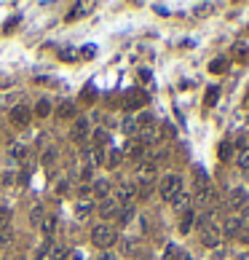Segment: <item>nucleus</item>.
<instances>
[{
    "label": "nucleus",
    "mask_w": 249,
    "mask_h": 260,
    "mask_svg": "<svg viewBox=\"0 0 249 260\" xmlns=\"http://www.w3.org/2000/svg\"><path fill=\"white\" fill-rule=\"evenodd\" d=\"M158 191H161V196H163V201H174L177 196L182 193V177L177 175V172H169V175H163Z\"/></svg>",
    "instance_id": "1"
},
{
    "label": "nucleus",
    "mask_w": 249,
    "mask_h": 260,
    "mask_svg": "<svg viewBox=\"0 0 249 260\" xmlns=\"http://www.w3.org/2000/svg\"><path fill=\"white\" fill-rule=\"evenodd\" d=\"M115 239H118V233H115V228H110L107 223L97 225L94 231H91V241H94L99 249H110L115 244Z\"/></svg>",
    "instance_id": "2"
},
{
    "label": "nucleus",
    "mask_w": 249,
    "mask_h": 260,
    "mask_svg": "<svg viewBox=\"0 0 249 260\" xmlns=\"http://www.w3.org/2000/svg\"><path fill=\"white\" fill-rule=\"evenodd\" d=\"M220 236H222V231H220V225L214 223V217H212V215L204 217V228H201V241H204L209 249H217V244H220Z\"/></svg>",
    "instance_id": "3"
},
{
    "label": "nucleus",
    "mask_w": 249,
    "mask_h": 260,
    "mask_svg": "<svg viewBox=\"0 0 249 260\" xmlns=\"http://www.w3.org/2000/svg\"><path fill=\"white\" fill-rule=\"evenodd\" d=\"M99 215H102L105 220L118 217V215H121V201H118V199H113V196L102 199V201H99Z\"/></svg>",
    "instance_id": "4"
},
{
    "label": "nucleus",
    "mask_w": 249,
    "mask_h": 260,
    "mask_svg": "<svg viewBox=\"0 0 249 260\" xmlns=\"http://www.w3.org/2000/svg\"><path fill=\"white\" fill-rule=\"evenodd\" d=\"M225 207H230V209H244V207H246V191H244V188H241V185L230 188L228 199H225Z\"/></svg>",
    "instance_id": "5"
},
{
    "label": "nucleus",
    "mask_w": 249,
    "mask_h": 260,
    "mask_svg": "<svg viewBox=\"0 0 249 260\" xmlns=\"http://www.w3.org/2000/svg\"><path fill=\"white\" fill-rule=\"evenodd\" d=\"M30 118H33L30 107H25V105L11 107V123L17 126V129H25V126H30Z\"/></svg>",
    "instance_id": "6"
},
{
    "label": "nucleus",
    "mask_w": 249,
    "mask_h": 260,
    "mask_svg": "<svg viewBox=\"0 0 249 260\" xmlns=\"http://www.w3.org/2000/svg\"><path fill=\"white\" fill-rule=\"evenodd\" d=\"M214 201H217V191H214V188H206V191L196 193V207H214Z\"/></svg>",
    "instance_id": "7"
},
{
    "label": "nucleus",
    "mask_w": 249,
    "mask_h": 260,
    "mask_svg": "<svg viewBox=\"0 0 249 260\" xmlns=\"http://www.w3.org/2000/svg\"><path fill=\"white\" fill-rule=\"evenodd\" d=\"M145 102H147V94L142 89H134V91L126 94V107H131V110H134V107H142Z\"/></svg>",
    "instance_id": "8"
},
{
    "label": "nucleus",
    "mask_w": 249,
    "mask_h": 260,
    "mask_svg": "<svg viewBox=\"0 0 249 260\" xmlns=\"http://www.w3.org/2000/svg\"><path fill=\"white\" fill-rule=\"evenodd\" d=\"M86 135H89V121L86 118H78L73 126V140L75 143H86Z\"/></svg>",
    "instance_id": "9"
},
{
    "label": "nucleus",
    "mask_w": 249,
    "mask_h": 260,
    "mask_svg": "<svg viewBox=\"0 0 249 260\" xmlns=\"http://www.w3.org/2000/svg\"><path fill=\"white\" fill-rule=\"evenodd\" d=\"M137 175H139V180H142L145 185H150V188H153V177H155V164H139Z\"/></svg>",
    "instance_id": "10"
},
{
    "label": "nucleus",
    "mask_w": 249,
    "mask_h": 260,
    "mask_svg": "<svg viewBox=\"0 0 249 260\" xmlns=\"http://www.w3.org/2000/svg\"><path fill=\"white\" fill-rule=\"evenodd\" d=\"M220 231H222L225 236H228V239H233V236H238V233H241L238 217H228V220H225V223H222V228H220Z\"/></svg>",
    "instance_id": "11"
},
{
    "label": "nucleus",
    "mask_w": 249,
    "mask_h": 260,
    "mask_svg": "<svg viewBox=\"0 0 249 260\" xmlns=\"http://www.w3.org/2000/svg\"><path fill=\"white\" fill-rule=\"evenodd\" d=\"M163 260H190V255H188V252H185L182 247H177V244H169Z\"/></svg>",
    "instance_id": "12"
},
{
    "label": "nucleus",
    "mask_w": 249,
    "mask_h": 260,
    "mask_svg": "<svg viewBox=\"0 0 249 260\" xmlns=\"http://www.w3.org/2000/svg\"><path fill=\"white\" fill-rule=\"evenodd\" d=\"M41 228H43V233H46V236H51L54 231H57V217H54V215H43Z\"/></svg>",
    "instance_id": "13"
},
{
    "label": "nucleus",
    "mask_w": 249,
    "mask_h": 260,
    "mask_svg": "<svg viewBox=\"0 0 249 260\" xmlns=\"http://www.w3.org/2000/svg\"><path fill=\"white\" fill-rule=\"evenodd\" d=\"M57 115L59 118H75V105L73 102H62V105L57 107Z\"/></svg>",
    "instance_id": "14"
},
{
    "label": "nucleus",
    "mask_w": 249,
    "mask_h": 260,
    "mask_svg": "<svg viewBox=\"0 0 249 260\" xmlns=\"http://www.w3.org/2000/svg\"><path fill=\"white\" fill-rule=\"evenodd\" d=\"M193 223H196V215H193L190 209H188V212H182V220H180V231H182V233H188Z\"/></svg>",
    "instance_id": "15"
},
{
    "label": "nucleus",
    "mask_w": 249,
    "mask_h": 260,
    "mask_svg": "<svg viewBox=\"0 0 249 260\" xmlns=\"http://www.w3.org/2000/svg\"><path fill=\"white\" fill-rule=\"evenodd\" d=\"M118 196H121V199H134V196H137V185H131V183L118 185Z\"/></svg>",
    "instance_id": "16"
},
{
    "label": "nucleus",
    "mask_w": 249,
    "mask_h": 260,
    "mask_svg": "<svg viewBox=\"0 0 249 260\" xmlns=\"http://www.w3.org/2000/svg\"><path fill=\"white\" fill-rule=\"evenodd\" d=\"M238 225H241V233L249 239V207L241 209V215H238Z\"/></svg>",
    "instance_id": "17"
},
{
    "label": "nucleus",
    "mask_w": 249,
    "mask_h": 260,
    "mask_svg": "<svg viewBox=\"0 0 249 260\" xmlns=\"http://www.w3.org/2000/svg\"><path fill=\"white\" fill-rule=\"evenodd\" d=\"M91 191H94L97 196H102V199H107V193H110V183H107V180H97Z\"/></svg>",
    "instance_id": "18"
},
{
    "label": "nucleus",
    "mask_w": 249,
    "mask_h": 260,
    "mask_svg": "<svg viewBox=\"0 0 249 260\" xmlns=\"http://www.w3.org/2000/svg\"><path fill=\"white\" fill-rule=\"evenodd\" d=\"M11 241H14V233H11V228H0V249L11 247Z\"/></svg>",
    "instance_id": "19"
},
{
    "label": "nucleus",
    "mask_w": 249,
    "mask_h": 260,
    "mask_svg": "<svg viewBox=\"0 0 249 260\" xmlns=\"http://www.w3.org/2000/svg\"><path fill=\"white\" fill-rule=\"evenodd\" d=\"M49 113H51V102H49V99H38V105H35V115L46 118Z\"/></svg>",
    "instance_id": "20"
},
{
    "label": "nucleus",
    "mask_w": 249,
    "mask_h": 260,
    "mask_svg": "<svg viewBox=\"0 0 249 260\" xmlns=\"http://www.w3.org/2000/svg\"><path fill=\"white\" fill-rule=\"evenodd\" d=\"M217 97H220V89H217V86H209V89H206V99H204V105H206V107H212L214 102H217Z\"/></svg>",
    "instance_id": "21"
},
{
    "label": "nucleus",
    "mask_w": 249,
    "mask_h": 260,
    "mask_svg": "<svg viewBox=\"0 0 249 260\" xmlns=\"http://www.w3.org/2000/svg\"><path fill=\"white\" fill-rule=\"evenodd\" d=\"M94 6L91 3H78V6H73V11H70V19H75V17H83V11H91Z\"/></svg>",
    "instance_id": "22"
},
{
    "label": "nucleus",
    "mask_w": 249,
    "mask_h": 260,
    "mask_svg": "<svg viewBox=\"0 0 249 260\" xmlns=\"http://www.w3.org/2000/svg\"><path fill=\"white\" fill-rule=\"evenodd\" d=\"M236 164H238L241 169H249V148H246V145L238 151V159H236Z\"/></svg>",
    "instance_id": "23"
},
{
    "label": "nucleus",
    "mask_w": 249,
    "mask_h": 260,
    "mask_svg": "<svg viewBox=\"0 0 249 260\" xmlns=\"http://www.w3.org/2000/svg\"><path fill=\"white\" fill-rule=\"evenodd\" d=\"M172 204H174V207H177V209H182V212H188V204H190V196H188V193H180V196H177V199H174Z\"/></svg>",
    "instance_id": "24"
},
{
    "label": "nucleus",
    "mask_w": 249,
    "mask_h": 260,
    "mask_svg": "<svg viewBox=\"0 0 249 260\" xmlns=\"http://www.w3.org/2000/svg\"><path fill=\"white\" fill-rule=\"evenodd\" d=\"M225 67H228V62H225V59H214L212 62V65H209V73H225Z\"/></svg>",
    "instance_id": "25"
},
{
    "label": "nucleus",
    "mask_w": 249,
    "mask_h": 260,
    "mask_svg": "<svg viewBox=\"0 0 249 260\" xmlns=\"http://www.w3.org/2000/svg\"><path fill=\"white\" fill-rule=\"evenodd\" d=\"M9 223H11V209L0 207V228H9Z\"/></svg>",
    "instance_id": "26"
},
{
    "label": "nucleus",
    "mask_w": 249,
    "mask_h": 260,
    "mask_svg": "<svg viewBox=\"0 0 249 260\" xmlns=\"http://www.w3.org/2000/svg\"><path fill=\"white\" fill-rule=\"evenodd\" d=\"M121 159H123L121 151H110V156H107V167H118Z\"/></svg>",
    "instance_id": "27"
},
{
    "label": "nucleus",
    "mask_w": 249,
    "mask_h": 260,
    "mask_svg": "<svg viewBox=\"0 0 249 260\" xmlns=\"http://www.w3.org/2000/svg\"><path fill=\"white\" fill-rule=\"evenodd\" d=\"M86 161H89V167H99V153L94 151V148L86 151Z\"/></svg>",
    "instance_id": "28"
},
{
    "label": "nucleus",
    "mask_w": 249,
    "mask_h": 260,
    "mask_svg": "<svg viewBox=\"0 0 249 260\" xmlns=\"http://www.w3.org/2000/svg\"><path fill=\"white\" fill-rule=\"evenodd\" d=\"M105 143H107V132H105V129H97V132H94V145L102 148Z\"/></svg>",
    "instance_id": "29"
},
{
    "label": "nucleus",
    "mask_w": 249,
    "mask_h": 260,
    "mask_svg": "<svg viewBox=\"0 0 249 260\" xmlns=\"http://www.w3.org/2000/svg\"><path fill=\"white\" fill-rule=\"evenodd\" d=\"M150 140H155V132H153V126H145V132H142V145H150Z\"/></svg>",
    "instance_id": "30"
},
{
    "label": "nucleus",
    "mask_w": 249,
    "mask_h": 260,
    "mask_svg": "<svg viewBox=\"0 0 249 260\" xmlns=\"http://www.w3.org/2000/svg\"><path fill=\"white\" fill-rule=\"evenodd\" d=\"M75 212H78V217H83V215H89V212H91V204H89V201H86V204H83V201H81V204H78V207H75Z\"/></svg>",
    "instance_id": "31"
},
{
    "label": "nucleus",
    "mask_w": 249,
    "mask_h": 260,
    "mask_svg": "<svg viewBox=\"0 0 249 260\" xmlns=\"http://www.w3.org/2000/svg\"><path fill=\"white\" fill-rule=\"evenodd\" d=\"M19 22H22V17H14V19H9V22H6V33H14Z\"/></svg>",
    "instance_id": "32"
},
{
    "label": "nucleus",
    "mask_w": 249,
    "mask_h": 260,
    "mask_svg": "<svg viewBox=\"0 0 249 260\" xmlns=\"http://www.w3.org/2000/svg\"><path fill=\"white\" fill-rule=\"evenodd\" d=\"M67 255V249L65 247H54V252H51V260H62Z\"/></svg>",
    "instance_id": "33"
},
{
    "label": "nucleus",
    "mask_w": 249,
    "mask_h": 260,
    "mask_svg": "<svg viewBox=\"0 0 249 260\" xmlns=\"http://www.w3.org/2000/svg\"><path fill=\"white\" fill-rule=\"evenodd\" d=\"M123 132H126V135H129V132H137V121H134V118H126V123H123Z\"/></svg>",
    "instance_id": "34"
},
{
    "label": "nucleus",
    "mask_w": 249,
    "mask_h": 260,
    "mask_svg": "<svg viewBox=\"0 0 249 260\" xmlns=\"http://www.w3.org/2000/svg\"><path fill=\"white\" fill-rule=\"evenodd\" d=\"M81 99H83V102H94V89H83Z\"/></svg>",
    "instance_id": "35"
},
{
    "label": "nucleus",
    "mask_w": 249,
    "mask_h": 260,
    "mask_svg": "<svg viewBox=\"0 0 249 260\" xmlns=\"http://www.w3.org/2000/svg\"><path fill=\"white\" fill-rule=\"evenodd\" d=\"M139 123H142V126H153V115L150 113H142V115H139Z\"/></svg>",
    "instance_id": "36"
},
{
    "label": "nucleus",
    "mask_w": 249,
    "mask_h": 260,
    "mask_svg": "<svg viewBox=\"0 0 249 260\" xmlns=\"http://www.w3.org/2000/svg\"><path fill=\"white\" fill-rule=\"evenodd\" d=\"M209 9H212L209 3H201V6H196V14H198V17H206V11H209Z\"/></svg>",
    "instance_id": "37"
},
{
    "label": "nucleus",
    "mask_w": 249,
    "mask_h": 260,
    "mask_svg": "<svg viewBox=\"0 0 249 260\" xmlns=\"http://www.w3.org/2000/svg\"><path fill=\"white\" fill-rule=\"evenodd\" d=\"M230 156V143H222V148H220V159H228Z\"/></svg>",
    "instance_id": "38"
},
{
    "label": "nucleus",
    "mask_w": 249,
    "mask_h": 260,
    "mask_svg": "<svg viewBox=\"0 0 249 260\" xmlns=\"http://www.w3.org/2000/svg\"><path fill=\"white\" fill-rule=\"evenodd\" d=\"M41 215H43L41 207H35V209H33V223H35V225H41Z\"/></svg>",
    "instance_id": "39"
},
{
    "label": "nucleus",
    "mask_w": 249,
    "mask_h": 260,
    "mask_svg": "<svg viewBox=\"0 0 249 260\" xmlns=\"http://www.w3.org/2000/svg\"><path fill=\"white\" fill-rule=\"evenodd\" d=\"M62 59H67V62H73V59H75V51H73V49H67V51H62Z\"/></svg>",
    "instance_id": "40"
},
{
    "label": "nucleus",
    "mask_w": 249,
    "mask_h": 260,
    "mask_svg": "<svg viewBox=\"0 0 249 260\" xmlns=\"http://www.w3.org/2000/svg\"><path fill=\"white\" fill-rule=\"evenodd\" d=\"M81 54H83V57H86V59H91V54H94V46H86V49H83Z\"/></svg>",
    "instance_id": "41"
},
{
    "label": "nucleus",
    "mask_w": 249,
    "mask_h": 260,
    "mask_svg": "<svg viewBox=\"0 0 249 260\" xmlns=\"http://www.w3.org/2000/svg\"><path fill=\"white\" fill-rule=\"evenodd\" d=\"M57 191H59V193H67V191H70V188H67V180H62V183H59V188H57Z\"/></svg>",
    "instance_id": "42"
},
{
    "label": "nucleus",
    "mask_w": 249,
    "mask_h": 260,
    "mask_svg": "<svg viewBox=\"0 0 249 260\" xmlns=\"http://www.w3.org/2000/svg\"><path fill=\"white\" fill-rule=\"evenodd\" d=\"M54 156H57V153H54V151H49V153H46V159H43V161H46V164H51V161H54Z\"/></svg>",
    "instance_id": "43"
},
{
    "label": "nucleus",
    "mask_w": 249,
    "mask_h": 260,
    "mask_svg": "<svg viewBox=\"0 0 249 260\" xmlns=\"http://www.w3.org/2000/svg\"><path fill=\"white\" fill-rule=\"evenodd\" d=\"M11 83V78H6V75H0V86H9Z\"/></svg>",
    "instance_id": "44"
},
{
    "label": "nucleus",
    "mask_w": 249,
    "mask_h": 260,
    "mask_svg": "<svg viewBox=\"0 0 249 260\" xmlns=\"http://www.w3.org/2000/svg\"><path fill=\"white\" fill-rule=\"evenodd\" d=\"M236 260H249V252H241V255H238Z\"/></svg>",
    "instance_id": "45"
},
{
    "label": "nucleus",
    "mask_w": 249,
    "mask_h": 260,
    "mask_svg": "<svg viewBox=\"0 0 249 260\" xmlns=\"http://www.w3.org/2000/svg\"><path fill=\"white\" fill-rule=\"evenodd\" d=\"M99 260H115L113 255H102V257H99Z\"/></svg>",
    "instance_id": "46"
}]
</instances>
